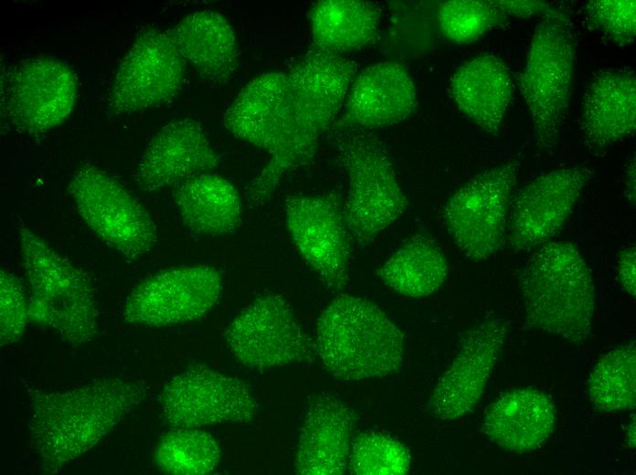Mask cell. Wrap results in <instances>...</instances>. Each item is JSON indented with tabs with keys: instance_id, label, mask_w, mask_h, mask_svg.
Masks as SVG:
<instances>
[{
	"instance_id": "6da1fadb",
	"label": "cell",
	"mask_w": 636,
	"mask_h": 475,
	"mask_svg": "<svg viewBox=\"0 0 636 475\" xmlns=\"http://www.w3.org/2000/svg\"><path fill=\"white\" fill-rule=\"evenodd\" d=\"M357 72L354 60L313 46L287 71L278 143L249 185L253 204L268 202L286 174L313 160Z\"/></svg>"
},
{
	"instance_id": "7a4b0ae2",
	"label": "cell",
	"mask_w": 636,
	"mask_h": 475,
	"mask_svg": "<svg viewBox=\"0 0 636 475\" xmlns=\"http://www.w3.org/2000/svg\"><path fill=\"white\" fill-rule=\"evenodd\" d=\"M29 445L45 473H58L96 446L148 395L142 381L103 377L64 391L26 385Z\"/></svg>"
},
{
	"instance_id": "3957f363",
	"label": "cell",
	"mask_w": 636,
	"mask_h": 475,
	"mask_svg": "<svg viewBox=\"0 0 636 475\" xmlns=\"http://www.w3.org/2000/svg\"><path fill=\"white\" fill-rule=\"evenodd\" d=\"M316 355L335 379L357 382L396 373L405 354L399 328L372 301L341 294L321 312Z\"/></svg>"
},
{
	"instance_id": "277c9868",
	"label": "cell",
	"mask_w": 636,
	"mask_h": 475,
	"mask_svg": "<svg viewBox=\"0 0 636 475\" xmlns=\"http://www.w3.org/2000/svg\"><path fill=\"white\" fill-rule=\"evenodd\" d=\"M528 326L575 343L591 332L595 287L588 264L567 241L538 247L520 276Z\"/></svg>"
},
{
	"instance_id": "5b68a950",
	"label": "cell",
	"mask_w": 636,
	"mask_h": 475,
	"mask_svg": "<svg viewBox=\"0 0 636 475\" xmlns=\"http://www.w3.org/2000/svg\"><path fill=\"white\" fill-rule=\"evenodd\" d=\"M17 241L29 290V320L48 326L73 347L91 341L99 311L90 278L24 224Z\"/></svg>"
},
{
	"instance_id": "8992f818",
	"label": "cell",
	"mask_w": 636,
	"mask_h": 475,
	"mask_svg": "<svg viewBox=\"0 0 636 475\" xmlns=\"http://www.w3.org/2000/svg\"><path fill=\"white\" fill-rule=\"evenodd\" d=\"M574 62L569 15L553 4L535 28L518 80L540 152L548 153L557 144L571 99Z\"/></svg>"
},
{
	"instance_id": "52a82bcc",
	"label": "cell",
	"mask_w": 636,
	"mask_h": 475,
	"mask_svg": "<svg viewBox=\"0 0 636 475\" xmlns=\"http://www.w3.org/2000/svg\"><path fill=\"white\" fill-rule=\"evenodd\" d=\"M335 144L348 178L344 220L354 239L366 246L405 212L408 201L378 138L365 131L338 132Z\"/></svg>"
},
{
	"instance_id": "ba28073f",
	"label": "cell",
	"mask_w": 636,
	"mask_h": 475,
	"mask_svg": "<svg viewBox=\"0 0 636 475\" xmlns=\"http://www.w3.org/2000/svg\"><path fill=\"white\" fill-rule=\"evenodd\" d=\"M519 163L509 160L486 169L456 189L441 216L459 249L471 260H486L503 249Z\"/></svg>"
},
{
	"instance_id": "9c48e42d",
	"label": "cell",
	"mask_w": 636,
	"mask_h": 475,
	"mask_svg": "<svg viewBox=\"0 0 636 475\" xmlns=\"http://www.w3.org/2000/svg\"><path fill=\"white\" fill-rule=\"evenodd\" d=\"M69 191L86 225L124 258L138 259L156 245V226L144 206L103 169L80 165Z\"/></svg>"
},
{
	"instance_id": "30bf717a",
	"label": "cell",
	"mask_w": 636,
	"mask_h": 475,
	"mask_svg": "<svg viewBox=\"0 0 636 475\" xmlns=\"http://www.w3.org/2000/svg\"><path fill=\"white\" fill-rule=\"evenodd\" d=\"M227 345L246 367L262 371L315 359L313 339L281 294L258 296L228 325Z\"/></svg>"
},
{
	"instance_id": "8fae6325",
	"label": "cell",
	"mask_w": 636,
	"mask_h": 475,
	"mask_svg": "<svg viewBox=\"0 0 636 475\" xmlns=\"http://www.w3.org/2000/svg\"><path fill=\"white\" fill-rule=\"evenodd\" d=\"M78 82L64 61L37 57L13 66L2 84V111L26 134L45 133L65 121L77 100Z\"/></svg>"
},
{
	"instance_id": "7c38bea8",
	"label": "cell",
	"mask_w": 636,
	"mask_h": 475,
	"mask_svg": "<svg viewBox=\"0 0 636 475\" xmlns=\"http://www.w3.org/2000/svg\"><path fill=\"white\" fill-rule=\"evenodd\" d=\"M186 61L167 31H143L125 54L107 97L111 115H125L172 101L185 79Z\"/></svg>"
},
{
	"instance_id": "4fadbf2b",
	"label": "cell",
	"mask_w": 636,
	"mask_h": 475,
	"mask_svg": "<svg viewBox=\"0 0 636 475\" xmlns=\"http://www.w3.org/2000/svg\"><path fill=\"white\" fill-rule=\"evenodd\" d=\"M221 273L208 265L182 266L158 272L126 296L122 320L132 325L161 328L203 317L218 301Z\"/></svg>"
},
{
	"instance_id": "5bb4252c",
	"label": "cell",
	"mask_w": 636,
	"mask_h": 475,
	"mask_svg": "<svg viewBox=\"0 0 636 475\" xmlns=\"http://www.w3.org/2000/svg\"><path fill=\"white\" fill-rule=\"evenodd\" d=\"M159 407L172 428L249 423L258 414V404L245 382L205 366L172 377L160 394Z\"/></svg>"
},
{
	"instance_id": "9a60e30c",
	"label": "cell",
	"mask_w": 636,
	"mask_h": 475,
	"mask_svg": "<svg viewBox=\"0 0 636 475\" xmlns=\"http://www.w3.org/2000/svg\"><path fill=\"white\" fill-rule=\"evenodd\" d=\"M284 213L289 234L302 259L328 288L337 291L346 288L350 233L339 202L330 195H290Z\"/></svg>"
},
{
	"instance_id": "2e32d148",
	"label": "cell",
	"mask_w": 636,
	"mask_h": 475,
	"mask_svg": "<svg viewBox=\"0 0 636 475\" xmlns=\"http://www.w3.org/2000/svg\"><path fill=\"white\" fill-rule=\"evenodd\" d=\"M508 323L501 318L484 320L468 329L456 355L440 376L429 407L440 420H454L472 412L480 401L507 338Z\"/></svg>"
},
{
	"instance_id": "e0dca14e",
	"label": "cell",
	"mask_w": 636,
	"mask_h": 475,
	"mask_svg": "<svg viewBox=\"0 0 636 475\" xmlns=\"http://www.w3.org/2000/svg\"><path fill=\"white\" fill-rule=\"evenodd\" d=\"M590 174L584 166L561 167L525 185L512 206L510 247L525 251L548 242L570 216Z\"/></svg>"
},
{
	"instance_id": "ac0fdd59",
	"label": "cell",
	"mask_w": 636,
	"mask_h": 475,
	"mask_svg": "<svg viewBox=\"0 0 636 475\" xmlns=\"http://www.w3.org/2000/svg\"><path fill=\"white\" fill-rule=\"evenodd\" d=\"M336 132L365 131L398 124L417 110V90L408 69L399 62H378L355 76Z\"/></svg>"
},
{
	"instance_id": "d6986e66",
	"label": "cell",
	"mask_w": 636,
	"mask_h": 475,
	"mask_svg": "<svg viewBox=\"0 0 636 475\" xmlns=\"http://www.w3.org/2000/svg\"><path fill=\"white\" fill-rule=\"evenodd\" d=\"M220 156L195 119L173 120L153 136L140 158L133 180L144 192H156L216 169Z\"/></svg>"
},
{
	"instance_id": "ffe728a7",
	"label": "cell",
	"mask_w": 636,
	"mask_h": 475,
	"mask_svg": "<svg viewBox=\"0 0 636 475\" xmlns=\"http://www.w3.org/2000/svg\"><path fill=\"white\" fill-rule=\"evenodd\" d=\"M355 418L333 395L321 393L308 402L294 457L300 475H342L348 470Z\"/></svg>"
},
{
	"instance_id": "44dd1931",
	"label": "cell",
	"mask_w": 636,
	"mask_h": 475,
	"mask_svg": "<svg viewBox=\"0 0 636 475\" xmlns=\"http://www.w3.org/2000/svg\"><path fill=\"white\" fill-rule=\"evenodd\" d=\"M636 129V79L632 71L596 73L585 92L580 117L584 142L601 150L633 135Z\"/></svg>"
},
{
	"instance_id": "7402d4cb",
	"label": "cell",
	"mask_w": 636,
	"mask_h": 475,
	"mask_svg": "<svg viewBox=\"0 0 636 475\" xmlns=\"http://www.w3.org/2000/svg\"><path fill=\"white\" fill-rule=\"evenodd\" d=\"M450 96L482 131L499 136L513 98V81L499 57L476 56L461 65L451 77Z\"/></svg>"
},
{
	"instance_id": "603a6c76",
	"label": "cell",
	"mask_w": 636,
	"mask_h": 475,
	"mask_svg": "<svg viewBox=\"0 0 636 475\" xmlns=\"http://www.w3.org/2000/svg\"><path fill=\"white\" fill-rule=\"evenodd\" d=\"M186 62L215 87L228 85L238 67V46L229 21L220 13L196 11L167 30Z\"/></svg>"
},
{
	"instance_id": "cb8c5ba5",
	"label": "cell",
	"mask_w": 636,
	"mask_h": 475,
	"mask_svg": "<svg viewBox=\"0 0 636 475\" xmlns=\"http://www.w3.org/2000/svg\"><path fill=\"white\" fill-rule=\"evenodd\" d=\"M556 416L543 392L522 388L505 393L488 408L483 428L500 448L512 452L533 450L553 432Z\"/></svg>"
},
{
	"instance_id": "d4e9b609",
	"label": "cell",
	"mask_w": 636,
	"mask_h": 475,
	"mask_svg": "<svg viewBox=\"0 0 636 475\" xmlns=\"http://www.w3.org/2000/svg\"><path fill=\"white\" fill-rule=\"evenodd\" d=\"M287 72L271 71L249 81L227 109L223 123L237 138L266 151L276 149Z\"/></svg>"
},
{
	"instance_id": "484cf974",
	"label": "cell",
	"mask_w": 636,
	"mask_h": 475,
	"mask_svg": "<svg viewBox=\"0 0 636 475\" xmlns=\"http://www.w3.org/2000/svg\"><path fill=\"white\" fill-rule=\"evenodd\" d=\"M173 199L183 224L207 236L234 232L241 223V201L236 187L224 177L206 173L174 186Z\"/></svg>"
},
{
	"instance_id": "4316f807",
	"label": "cell",
	"mask_w": 636,
	"mask_h": 475,
	"mask_svg": "<svg viewBox=\"0 0 636 475\" xmlns=\"http://www.w3.org/2000/svg\"><path fill=\"white\" fill-rule=\"evenodd\" d=\"M313 47L341 55L373 43L378 34L381 9L363 0H321L310 12Z\"/></svg>"
},
{
	"instance_id": "83f0119b",
	"label": "cell",
	"mask_w": 636,
	"mask_h": 475,
	"mask_svg": "<svg viewBox=\"0 0 636 475\" xmlns=\"http://www.w3.org/2000/svg\"><path fill=\"white\" fill-rule=\"evenodd\" d=\"M377 276L400 295L422 298L443 285L448 276V262L431 238L418 234L391 255L377 270Z\"/></svg>"
},
{
	"instance_id": "f1b7e54d",
	"label": "cell",
	"mask_w": 636,
	"mask_h": 475,
	"mask_svg": "<svg viewBox=\"0 0 636 475\" xmlns=\"http://www.w3.org/2000/svg\"><path fill=\"white\" fill-rule=\"evenodd\" d=\"M635 343L620 345L602 357L593 369L588 392L600 410H631L636 401Z\"/></svg>"
},
{
	"instance_id": "f546056e",
	"label": "cell",
	"mask_w": 636,
	"mask_h": 475,
	"mask_svg": "<svg viewBox=\"0 0 636 475\" xmlns=\"http://www.w3.org/2000/svg\"><path fill=\"white\" fill-rule=\"evenodd\" d=\"M220 460L217 440L201 428H174L162 437L156 449L159 470L169 474H209Z\"/></svg>"
},
{
	"instance_id": "4dcf8cb0",
	"label": "cell",
	"mask_w": 636,
	"mask_h": 475,
	"mask_svg": "<svg viewBox=\"0 0 636 475\" xmlns=\"http://www.w3.org/2000/svg\"><path fill=\"white\" fill-rule=\"evenodd\" d=\"M507 16L489 0H450L442 2L437 13L441 34L456 44H468L506 23Z\"/></svg>"
},
{
	"instance_id": "1f68e13d",
	"label": "cell",
	"mask_w": 636,
	"mask_h": 475,
	"mask_svg": "<svg viewBox=\"0 0 636 475\" xmlns=\"http://www.w3.org/2000/svg\"><path fill=\"white\" fill-rule=\"evenodd\" d=\"M411 468V455L398 439L367 431L353 438L348 470L355 475H403Z\"/></svg>"
},
{
	"instance_id": "d6a6232c",
	"label": "cell",
	"mask_w": 636,
	"mask_h": 475,
	"mask_svg": "<svg viewBox=\"0 0 636 475\" xmlns=\"http://www.w3.org/2000/svg\"><path fill=\"white\" fill-rule=\"evenodd\" d=\"M588 24L611 42L631 45L636 35L635 0H592L586 3Z\"/></svg>"
},
{
	"instance_id": "836d02e7",
	"label": "cell",
	"mask_w": 636,
	"mask_h": 475,
	"mask_svg": "<svg viewBox=\"0 0 636 475\" xmlns=\"http://www.w3.org/2000/svg\"><path fill=\"white\" fill-rule=\"evenodd\" d=\"M28 315V299L23 284L12 271L0 270V344L6 346L23 336Z\"/></svg>"
},
{
	"instance_id": "e575fe53",
	"label": "cell",
	"mask_w": 636,
	"mask_h": 475,
	"mask_svg": "<svg viewBox=\"0 0 636 475\" xmlns=\"http://www.w3.org/2000/svg\"><path fill=\"white\" fill-rule=\"evenodd\" d=\"M500 8L506 16H512L520 18H528L533 16H542L553 5V3L545 1H511L501 0L496 1Z\"/></svg>"
},
{
	"instance_id": "d590c367",
	"label": "cell",
	"mask_w": 636,
	"mask_h": 475,
	"mask_svg": "<svg viewBox=\"0 0 636 475\" xmlns=\"http://www.w3.org/2000/svg\"><path fill=\"white\" fill-rule=\"evenodd\" d=\"M636 249L634 246L623 248L619 255L618 269L620 283L626 292H636Z\"/></svg>"
},
{
	"instance_id": "8d00e7d4",
	"label": "cell",
	"mask_w": 636,
	"mask_h": 475,
	"mask_svg": "<svg viewBox=\"0 0 636 475\" xmlns=\"http://www.w3.org/2000/svg\"><path fill=\"white\" fill-rule=\"evenodd\" d=\"M625 194L628 200L635 204V155L629 158L624 170Z\"/></svg>"
},
{
	"instance_id": "74e56055",
	"label": "cell",
	"mask_w": 636,
	"mask_h": 475,
	"mask_svg": "<svg viewBox=\"0 0 636 475\" xmlns=\"http://www.w3.org/2000/svg\"><path fill=\"white\" fill-rule=\"evenodd\" d=\"M635 419L633 418V421L631 422L630 426L627 428V433H626V442L630 448H634L635 447Z\"/></svg>"
}]
</instances>
